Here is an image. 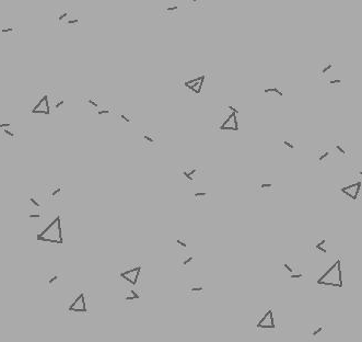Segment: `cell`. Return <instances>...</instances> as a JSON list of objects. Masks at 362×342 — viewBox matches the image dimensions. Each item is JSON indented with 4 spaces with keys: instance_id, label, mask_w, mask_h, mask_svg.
<instances>
[{
    "instance_id": "836d02e7",
    "label": "cell",
    "mask_w": 362,
    "mask_h": 342,
    "mask_svg": "<svg viewBox=\"0 0 362 342\" xmlns=\"http://www.w3.org/2000/svg\"><path fill=\"white\" fill-rule=\"evenodd\" d=\"M11 126V123H0V130H5Z\"/></svg>"
},
{
    "instance_id": "5b68a950",
    "label": "cell",
    "mask_w": 362,
    "mask_h": 342,
    "mask_svg": "<svg viewBox=\"0 0 362 342\" xmlns=\"http://www.w3.org/2000/svg\"><path fill=\"white\" fill-rule=\"evenodd\" d=\"M142 135H143V140H142L143 147H146V148H152L154 146H158L159 138H158V136H155V134L143 133Z\"/></svg>"
},
{
    "instance_id": "ba28073f",
    "label": "cell",
    "mask_w": 362,
    "mask_h": 342,
    "mask_svg": "<svg viewBox=\"0 0 362 342\" xmlns=\"http://www.w3.org/2000/svg\"><path fill=\"white\" fill-rule=\"evenodd\" d=\"M63 106H65V100L61 97H57L53 99V104H51V109L55 113H63Z\"/></svg>"
},
{
    "instance_id": "ffe728a7",
    "label": "cell",
    "mask_w": 362,
    "mask_h": 342,
    "mask_svg": "<svg viewBox=\"0 0 362 342\" xmlns=\"http://www.w3.org/2000/svg\"><path fill=\"white\" fill-rule=\"evenodd\" d=\"M204 291V287H202L201 285H189V287H188V293H201Z\"/></svg>"
},
{
    "instance_id": "30bf717a",
    "label": "cell",
    "mask_w": 362,
    "mask_h": 342,
    "mask_svg": "<svg viewBox=\"0 0 362 342\" xmlns=\"http://www.w3.org/2000/svg\"><path fill=\"white\" fill-rule=\"evenodd\" d=\"M81 101L83 104L89 105L91 108V110H93L95 112H97V110H100V103L97 102V98H83Z\"/></svg>"
},
{
    "instance_id": "d6986e66",
    "label": "cell",
    "mask_w": 362,
    "mask_h": 342,
    "mask_svg": "<svg viewBox=\"0 0 362 342\" xmlns=\"http://www.w3.org/2000/svg\"><path fill=\"white\" fill-rule=\"evenodd\" d=\"M2 33H9V34H19V27H2L1 29Z\"/></svg>"
},
{
    "instance_id": "7402d4cb",
    "label": "cell",
    "mask_w": 362,
    "mask_h": 342,
    "mask_svg": "<svg viewBox=\"0 0 362 342\" xmlns=\"http://www.w3.org/2000/svg\"><path fill=\"white\" fill-rule=\"evenodd\" d=\"M29 201H30L31 204H32L33 206H35L36 209H41V207H42V204H41V203H39L38 201L35 199V196H34V195H32V194H31V195H29Z\"/></svg>"
},
{
    "instance_id": "1f68e13d",
    "label": "cell",
    "mask_w": 362,
    "mask_h": 342,
    "mask_svg": "<svg viewBox=\"0 0 362 342\" xmlns=\"http://www.w3.org/2000/svg\"><path fill=\"white\" fill-rule=\"evenodd\" d=\"M176 243L181 246V247H182L183 249L187 248V243H186V242H184L183 240H181V239H177V240H176Z\"/></svg>"
},
{
    "instance_id": "9c48e42d",
    "label": "cell",
    "mask_w": 362,
    "mask_h": 342,
    "mask_svg": "<svg viewBox=\"0 0 362 342\" xmlns=\"http://www.w3.org/2000/svg\"><path fill=\"white\" fill-rule=\"evenodd\" d=\"M334 148H335V152H337L339 156H347V157H350V156H351V152H350L349 149H347L345 147L342 142H335Z\"/></svg>"
},
{
    "instance_id": "cb8c5ba5",
    "label": "cell",
    "mask_w": 362,
    "mask_h": 342,
    "mask_svg": "<svg viewBox=\"0 0 362 342\" xmlns=\"http://www.w3.org/2000/svg\"><path fill=\"white\" fill-rule=\"evenodd\" d=\"M114 111L112 110V108H109V106H106V108H103V109H100L97 110V113L99 115H105V114H111L113 113Z\"/></svg>"
},
{
    "instance_id": "e0dca14e",
    "label": "cell",
    "mask_w": 362,
    "mask_h": 342,
    "mask_svg": "<svg viewBox=\"0 0 362 342\" xmlns=\"http://www.w3.org/2000/svg\"><path fill=\"white\" fill-rule=\"evenodd\" d=\"M296 145H298V143L293 142V140H286L282 142V147H284V148H288L289 150H293V149L296 147Z\"/></svg>"
},
{
    "instance_id": "4316f807",
    "label": "cell",
    "mask_w": 362,
    "mask_h": 342,
    "mask_svg": "<svg viewBox=\"0 0 362 342\" xmlns=\"http://www.w3.org/2000/svg\"><path fill=\"white\" fill-rule=\"evenodd\" d=\"M342 83V80L341 79H335V80H328L326 85L328 87H335V86H340Z\"/></svg>"
},
{
    "instance_id": "7a4b0ae2",
    "label": "cell",
    "mask_w": 362,
    "mask_h": 342,
    "mask_svg": "<svg viewBox=\"0 0 362 342\" xmlns=\"http://www.w3.org/2000/svg\"><path fill=\"white\" fill-rule=\"evenodd\" d=\"M68 310L71 312H87V300L83 292H79L77 294L75 300H71L70 305L68 306Z\"/></svg>"
},
{
    "instance_id": "4fadbf2b",
    "label": "cell",
    "mask_w": 362,
    "mask_h": 342,
    "mask_svg": "<svg viewBox=\"0 0 362 342\" xmlns=\"http://www.w3.org/2000/svg\"><path fill=\"white\" fill-rule=\"evenodd\" d=\"M329 156H330V152L329 150H320V152H317V165L324 166Z\"/></svg>"
},
{
    "instance_id": "603a6c76",
    "label": "cell",
    "mask_w": 362,
    "mask_h": 342,
    "mask_svg": "<svg viewBox=\"0 0 362 342\" xmlns=\"http://www.w3.org/2000/svg\"><path fill=\"white\" fill-rule=\"evenodd\" d=\"M325 243H326V240H325V239L320 240V241H318V242L316 243V245H315V249H317L318 251L323 252V253H326V249L323 247V246L325 245Z\"/></svg>"
},
{
    "instance_id": "9a60e30c",
    "label": "cell",
    "mask_w": 362,
    "mask_h": 342,
    "mask_svg": "<svg viewBox=\"0 0 362 342\" xmlns=\"http://www.w3.org/2000/svg\"><path fill=\"white\" fill-rule=\"evenodd\" d=\"M177 10H178V5H169V6L165 7V8L161 11V13H162V14H166V15H169L170 13L175 14Z\"/></svg>"
},
{
    "instance_id": "f1b7e54d",
    "label": "cell",
    "mask_w": 362,
    "mask_h": 342,
    "mask_svg": "<svg viewBox=\"0 0 362 342\" xmlns=\"http://www.w3.org/2000/svg\"><path fill=\"white\" fill-rule=\"evenodd\" d=\"M207 196V193L206 192H196L195 193V199L196 200H199V199H204V197Z\"/></svg>"
},
{
    "instance_id": "8992f818",
    "label": "cell",
    "mask_w": 362,
    "mask_h": 342,
    "mask_svg": "<svg viewBox=\"0 0 362 342\" xmlns=\"http://www.w3.org/2000/svg\"><path fill=\"white\" fill-rule=\"evenodd\" d=\"M72 14V10L70 9H57L56 10V25L57 27H61V25L65 23V20H66L68 17Z\"/></svg>"
},
{
    "instance_id": "3957f363",
    "label": "cell",
    "mask_w": 362,
    "mask_h": 342,
    "mask_svg": "<svg viewBox=\"0 0 362 342\" xmlns=\"http://www.w3.org/2000/svg\"><path fill=\"white\" fill-rule=\"evenodd\" d=\"M140 271H141V265H138V266L133 268V269L121 272V274H119V276H121V279H124V280H126V281L129 282V283H131L133 285H136L137 282H138V279H139Z\"/></svg>"
},
{
    "instance_id": "44dd1931",
    "label": "cell",
    "mask_w": 362,
    "mask_h": 342,
    "mask_svg": "<svg viewBox=\"0 0 362 342\" xmlns=\"http://www.w3.org/2000/svg\"><path fill=\"white\" fill-rule=\"evenodd\" d=\"M58 279H59V276H58L57 274H51V275L47 276V284H48L49 286H53V285L57 282Z\"/></svg>"
},
{
    "instance_id": "277c9868",
    "label": "cell",
    "mask_w": 362,
    "mask_h": 342,
    "mask_svg": "<svg viewBox=\"0 0 362 342\" xmlns=\"http://www.w3.org/2000/svg\"><path fill=\"white\" fill-rule=\"evenodd\" d=\"M47 188V195L49 200H61L63 187L59 184H49Z\"/></svg>"
},
{
    "instance_id": "d4e9b609",
    "label": "cell",
    "mask_w": 362,
    "mask_h": 342,
    "mask_svg": "<svg viewBox=\"0 0 362 342\" xmlns=\"http://www.w3.org/2000/svg\"><path fill=\"white\" fill-rule=\"evenodd\" d=\"M117 118H118V120H121L123 122H126V123H130V122L133 121V120H131V116H129V115H126V114H123V113L118 114Z\"/></svg>"
},
{
    "instance_id": "4dcf8cb0",
    "label": "cell",
    "mask_w": 362,
    "mask_h": 342,
    "mask_svg": "<svg viewBox=\"0 0 362 342\" xmlns=\"http://www.w3.org/2000/svg\"><path fill=\"white\" fill-rule=\"evenodd\" d=\"M42 214H41V213H31V214H29V217L30 218H42Z\"/></svg>"
},
{
    "instance_id": "5bb4252c",
    "label": "cell",
    "mask_w": 362,
    "mask_h": 342,
    "mask_svg": "<svg viewBox=\"0 0 362 342\" xmlns=\"http://www.w3.org/2000/svg\"><path fill=\"white\" fill-rule=\"evenodd\" d=\"M265 94L267 96H275V97H278V98H281L284 97V92L280 90L279 88H268V89H265Z\"/></svg>"
},
{
    "instance_id": "d6a6232c",
    "label": "cell",
    "mask_w": 362,
    "mask_h": 342,
    "mask_svg": "<svg viewBox=\"0 0 362 342\" xmlns=\"http://www.w3.org/2000/svg\"><path fill=\"white\" fill-rule=\"evenodd\" d=\"M284 268L286 270H287V271L290 273V274H293V269H292V268H291V266H290L288 263H284Z\"/></svg>"
},
{
    "instance_id": "52a82bcc",
    "label": "cell",
    "mask_w": 362,
    "mask_h": 342,
    "mask_svg": "<svg viewBox=\"0 0 362 342\" xmlns=\"http://www.w3.org/2000/svg\"><path fill=\"white\" fill-rule=\"evenodd\" d=\"M335 66L334 63H330V61H326V63H322L318 65V68H317V77L318 78H324L326 76V74L328 73L329 70L332 69L333 67Z\"/></svg>"
},
{
    "instance_id": "2e32d148",
    "label": "cell",
    "mask_w": 362,
    "mask_h": 342,
    "mask_svg": "<svg viewBox=\"0 0 362 342\" xmlns=\"http://www.w3.org/2000/svg\"><path fill=\"white\" fill-rule=\"evenodd\" d=\"M140 296H139V294L136 293V292L133 291V290H130L129 293L126 294V296H125V300L126 302H129V300H139Z\"/></svg>"
},
{
    "instance_id": "8fae6325",
    "label": "cell",
    "mask_w": 362,
    "mask_h": 342,
    "mask_svg": "<svg viewBox=\"0 0 362 342\" xmlns=\"http://www.w3.org/2000/svg\"><path fill=\"white\" fill-rule=\"evenodd\" d=\"M2 138L6 140H14L19 138V133L15 132L13 130H10L9 127L8 128H5L2 130Z\"/></svg>"
},
{
    "instance_id": "484cf974",
    "label": "cell",
    "mask_w": 362,
    "mask_h": 342,
    "mask_svg": "<svg viewBox=\"0 0 362 342\" xmlns=\"http://www.w3.org/2000/svg\"><path fill=\"white\" fill-rule=\"evenodd\" d=\"M323 329H324V328H323V327H321V326L316 327L315 329H312L311 334H310V336H311V338H316V337L318 336V333H321L322 331H323Z\"/></svg>"
},
{
    "instance_id": "ac0fdd59",
    "label": "cell",
    "mask_w": 362,
    "mask_h": 342,
    "mask_svg": "<svg viewBox=\"0 0 362 342\" xmlns=\"http://www.w3.org/2000/svg\"><path fill=\"white\" fill-rule=\"evenodd\" d=\"M272 188H274V184H272V182H262L259 184H257V190L259 191L270 190Z\"/></svg>"
},
{
    "instance_id": "7c38bea8",
    "label": "cell",
    "mask_w": 362,
    "mask_h": 342,
    "mask_svg": "<svg viewBox=\"0 0 362 342\" xmlns=\"http://www.w3.org/2000/svg\"><path fill=\"white\" fill-rule=\"evenodd\" d=\"M197 172H198V168H187V169H184L181 171V173L185 177V179H187L188 182L195 181L194 174H197Z\"/></svg>"
},
{
    "instance_id": "e575fe53",
    "label": "cell",
    "mask_w": 362,
    "mask_h": 342,
    "mask_svg": "<svg viewBox=\"0 0 362 342\" xmlns=\"http://www.w3.org/2000/svg\"><path fill=\"white\" fill-rule=\"evenodd\" d=\"M291 278H293V279H299V278H302V274H294V273H293V274H291Z\"/></svg>"
},
{
    "instance_id": "83f0119b",
    "label": "cell",
    "mask_w": 362,
    "mask_h": 342,
    "mask_svg": "<svg viewBox=\"0 0 362 342\" xmlns=\"http://www.w3.org/2000/svg\"><path fill=\"white\" fill-rule=\"evenodd\" d=\"M79 22H80V20H79V19H75V20H67V21L65 22L63 24H65V25H70V24L77 25V24H79Z\"/></svg>"
},
{
    "instance_id": "f546056e",
    "label": "cell",
    "mask_w": 362,
    "mask_h": 342,
    "mask_svg": "<svg viewBox=\"0 0 362 342\" xmlns=\"http://www.w3.org/2000/svg\"><path fill=\"white\" fill-rule=\"evenodd\" d=\"M193 260H194V257H193V256H190V257H187L184 261H183V262H182V265H183V266H186L187 264H189Z\"/></svg>"
},
{
    "instance_id": "6da1fadb",
    "label": "cell",
    "mask_w": 362,
    "mask_h": 342,
    "mask_svg": "<svg viewBox=\"0 0 362 342\" xmlns=\"http://www.w3.org/2000/svg\"><path fill=\"white\" fill-rule=\"evenodd\" d=\"M37 240L51 243H63V233H61L60 216H57L51 224L37 235Z\"/></svg>"
}]
</instances>
